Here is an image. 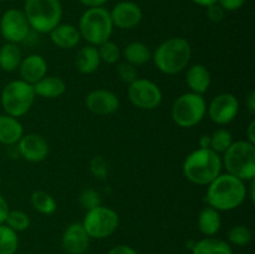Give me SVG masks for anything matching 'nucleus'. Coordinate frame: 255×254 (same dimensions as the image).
Here are the masks:
<instances>
[{"mask_svg": "<svg viewBox=\"0 0 255 254\" xmlns=\"http://www.w3.org/2000/svg\"><path fill=\"white\" fill-rule=\"evenodd\" d=\"M24 134V128L16 117L0 115V143L14 146Z\"/></svg>", "mask_w": 255, "mask_h": 254, "instance_id": "aec40b11", "label": "nucleus"}, {"mask_svg": "<svg viewBox=\"0 0 255 254\" xmlns=\"http://www.w3.org/2000/svg\"><path fill=\"white\" fill-rule=\"evenodd\" d=\"M117 75H119L121 81L126 82V84L128 85L131 84V82H133L136 79H138L136 66H133V65L128 64V62L126 61L117 65Z\"/></svg>", "mask_w": 255, "mask_h": 254, "instance_id": "72a5a7b5", "label": "nucleus"}, {"mask_svg": "<svg viewBox=\"0 0 255 254\" xmlns=\"http://www.w3.org/2000/svg\"><path fill=\"white\" fill-rule=\"evenodd\" d=\"M247 137H248L247 141L255 144V121H252L251 124H249L248 129H247Z\"/></svg>", "mask_w": 255, "mask_h": 254, "instance_id": "a19ab883", "label": "nucleus"}, {"mask_svg": "<svg viewBox=\"0 0 255 254\" xmlns=\"http://www.w3.org/2000/svg\"><path fill=\"white\" fill-rule=\"evenodd\" d=\"M233 136L227 128H218L211 136V149L218 154L224 153L233 143Z\"/></svg>", "mask_w": 255, "mask_h": 254, "instance_id": "c85d7f7f", "label": "nucleus"}, {"mask_svg": "<svg viewBox=\"0 0 255 254\" xmlns=\"http://www.w3.org/2000/svg\"><path fill=\"white\" fill-rule=\"evenodd\" d=\"M100 62L101 59H100L99 50L94 45H86L81 47L75 59L77 70L85 75H90L96 71L100 66Z\"/></svg>", "mask_w": 255, "mask_h": 254, "instance_id": "4be33fe9", "label": "nucleus"}, {"mask_svg": "<svg viewBox=\"0 0 255 254\" xmlns=\"http://www.w3.org/2000/svg\"><path fill=\"white\" fill-rule=\"evenodd\" d=\"M247 106H248L249 111L252 112V114H254L255 112V92L252 91L251 94H249L248 99H247Z\"/></svg>", "mask_w": 255, "mask_h": 254, "instance_id": "79ce46f5", "label": "nucleus"}, {"mask_svg": "<svg viewBox=\"0 0 255 254\" xmlns=\"http://www.w3.org/2000/svg\"><path fill=\"white\" fill-rule=\"evenodd\" d=\"M207 114V102L203 95L186 92L177 97L172 106V120L183 128H191L198 125Z\"/></svg>", "mask_w": 255, "mask_h": 254, "instance_id": "6e6552de", "label": "nucleus"}, {"mask_svg": "<svg viewBox=\"0 0 255 254\" xmlns=\"http://www.w3.org/2000/svg\"><path fill=\"white\" fill-rule=\"evenodd\" d=\"M125 61L133 66H141L152 59V52L146 44L139 41L129 42L122 51Z\"/></svg>", "mask_w": 255, "mask_h": 254, "instance_id": "a878e982", "label": "nucleus"}, {"mask_svg": "<svg viewBox=\"0 0 255 254\" xmlns=\"http://www.w3.org/2000/svg\"><path fill=\"white\" fill-rule=\"evenodd\" d=\"M85 104L92 114L105 116L116 112L120 107V100L116 94L109 90H94L87 95Z\"/></svg>", "mask_w": 255, "mask_h": 254, "instance_id": "2eb2a0df", "label": "nucleus"}, {"mask_svg": "<svg viewBox=\"0 0 255 254\" xmlns=\"http://www.w3.org/2000/svg\"><path fill=\"white\" fill-rule=\"evenodd\" d=\"M30 202L35 211H37L41 214H52L56 211V201L54 197L50 193L45 191H35L32 192L31 197H30Z\"/></svg>", "mask_w": 255, "mask_h": 254, "instance_id": "bb28decb", "label": "nucleus"}, {"mask_svg": "<svg viewBox=\"0 0 255 254\" xmlns=\"http://www.w3.org/2000/svg\"><path fill=\"white\" fill-rule=\"evenodd\" d=\"M12 231L24 232L30 227V217L22 211H9L5 223Z\"/></svg>", "mask_w": 255, "mask_h": 254, "instance_id": "c756f323", "label": "nucleus"}, {"mask_svg": "<svg viewBox=\"0 0 255 254\" xmlns=\"http://www.w3.org/2000/svg\"><path fill=\"white\" fill-rule=\"evenodd\" d=\"M109 254H137V252L132 247L126 246V244H120V246L114 247L109 252Z\"/></svg>", "mask_w": 255, "mask_h": 254, "instance_id": "4c0bfd02", "label": "nucleus"}, {"mask_svg": "<svg viewBox=\"0 0 255 254\" xmlns=\"http://www.w3.org/2000/svg\"><path fill=\"white\" fill-rule=\"evenodd\" d=\"M79 1L87 7H100L107 2V0H79Z\"/></svg>", "mask_w": 255, "mask_h": 254, "instance_id": "ea45409f", "label": "nucleus"}, {"mask_svg": "<svg viewBox=\"0 0 255 254\" xmlns=\"http://www.w3.org/2000/svg\"><path fill=\"white\" fill-rule=\"evenodd\" d=\"M16 147L20 156L29 162H41L49 156V143L36 133L22 134Z\"/></svg>", "mask_w": 255, "mask_h": 254, "instance_id": "ddd939ff", "label": "nucleus"}, {"mask_svg": "<svg viewBox=\"0 0 255 254\" xmlns=\"http://www.w3.org/2000/svg\"><path fill=\"white\" fill-rule=\"evenodd\" d=\"M186 82L191 89V92L203 95L208 91L211 86L212 77L211 72L204 65L196 64L192 65L186 74Z\"/></svg>", "mask_w": 255, "mask_h": 254, "instance_id": "6ab92c4d", "label": "nucleus"}, {"mask_svg": "<svg viewBox=\"0 0 255 254\" xmlns=\"http://www.w3.org/2000/svg\"><path fill=\"white\" fill-rule=\"evenodd\" d=\"M90 239L81 223H71L62 233V248L69 254H84L89 249Z\"/></svg>", "mask_w": 255, "mask_h": 254, "instance_id": "dca6fc26", "label": "nucleus"}, {"mask_svg": "<svg viewBox=\"0 0 255 254\" xmlns=\"http://www.w3.org/2000/svg\"><path fill=\"white\" fill-rule=\"evenodd\" d=\"M192 254H233V249L231 244L223 239L206 237L194 244Z\"/></svg>", "mask_w": 255, "mask_h": 254, "instance_id": "b1692460", "label": "nucleus"}, {"mask_svg": "<svg viewBox=\"0 0 255 254\" xmlns=\"http://www.w3.org/2000/svg\"><path fill=\"white\" fill-rule=\"evenodd\" d=\"M19 247L17 233L6 224H0V254H15Z\"/></svg>", "mask_w": 255, "mask_h": 254, "instance_id": "cd10ccee", "label": "nucleus"}, {"mask_svg": "<svg viewBox=\"0 0 255 254\" xmlns=\"http://www.w3.org/2000/svg\"><path fill=\"white\" fill-rule=\"evenodd\" d=\"M199 148H211V136L206 134L199 139Z\"/></svg>", "mask_w": 255, "mask_h": 254, "instance_id": "37998d69", "label": "nucleus"}, {"mask_svg": "<svg viewBox=\"0 0 255 254\" xmlns=\"http://www.w3.org/2000/svg\"><path fill=\"white\" fill-rule=\"evenodd\" d=\"M80 204L82 206V208H85L86 211L90 209H94L96 207L101 206V198H100V194L96 191L91 188L84 189L80 194Z\"/></svg>", "mask_w": 255, "mask_h": 254, "instance_id": "473e14b6", "label": "nucleus"}, {"mask_svg": "<svg viewBox=\"0 0 255 254\" xmlns=\"http://www.w3.org/2000/svg\"><path fill=\"white\" fill-rule=\"evenodd\" d=\"M36 96L45 99H57L66 91V84L61 77L45 76L32 85Z\"/></svg>", "mask_w": 255, "mask_h": 254, "instance_id": "412c9836", "label": "nucleus"}, {"mask_svg": "<svg viewBox=\"0 0 255 254\" xmlns=\"http://www.w3.org/2000/svg\"><path fill=\"white\" fill-rule=\"evenodd\" d=\"M50 39L60 49H72L81 40L79 29L72 24H61L49 32Z\"/></svg>", "mask_w": 255, "mask_h": 254, "instance_id": "a211bd4d", "label": "nucleus"}, {"mask_svg": "<svg viewBox=\"0 0 255 254\" xmlns=\"http://www.w3.org/2000/svg\"><path fill=\"white\" fill-rule=\"evenodd\" d=\"M110 11L105 7H89L80 17L79 31L89 45L99 46L110 40L114 31Z\"/></svg>", "mask_w": 255, "mask_h": 254, "instance_id": "39448f33", "label": "nucleus"}, {"mask_svg": "<svg viewBox=\"0 0 255 254\" xmlns=\"http://www.w3.org/2000/svg\"><path fill=\"white\" fill-rule=\"evenodd\" d=\"M218 4L224 11H236L246 4V0H218Z\"/></svg>", "mask_w": 255, "mask_h": 254, "instance_id": "e433bc0d", "label": "nucleus"}, {"mask_svg": "<svg viewBox=\"0 0 255 254\" xmlns=\"http://www.w3.org/2000/svg\"><path fill=\"white\" fill-rule=\"evenodd\" d=\"M208 116L214 124L228 125L233 121L239 112V101L233 94H219L207 106Z\"/></svg>", "mask_w": 255, "mask_h": 254, "instance_id": "f8f14e48", "label": "nucleus"}, {"mask_svg": "<svg viewBox=\"0 0 255 254\" xmlns=\"http://www.w3.org/2000/svg\"><path fill=\"white\" fill-rule=\"evenodd\" d=\"M97 50H99L101 61L106 62V64H116L121 57V50L117 46V44L112 42L111 40H107L104 44L99 45Z\"/></svg>", "mask_w": 255, "mask_h": 254, "instance_id": "2f4dec72", "label": "nucleus"}, {"mask_svg": "<svg viewBox=\"0 0 255 254\" xmlns=\"http://www.w3.org/2000/svg\"><path fill=\"white\" fill-rule=\"evenodd\" d=\"M192 56L189 42L183 37H171L158 45L152 54L154 65L166 75H176L183 71Z\"/></svg>", "mask_w": 255, "mask_h": 254, "instance_id": "7ed1b4c3", "label": "nucleus"}, {"mask_svg": "<svg viewBox=\"0 0 255 254\" xmlns=\"http://www.w3.org/2000/svg\"><path fill=\"white\" fill-rule=\"evenodd\" d=\"M128 99L141 110H154L162 102V91L158 85L147 79H136L128 86Z\"/></svg>", "mask_w": 255, "mask_h": 254, "instance_id": "9d476101", "label": "nucleus"}, {"mask_svg": "<svg viewBox=\"0 0 255 254\" xmlns=\"http://www.w3.org/2000/svg\"><path fill=\"white\" fill-rule=\"evenodd\" d=\"M0 1H4V0H0Z\"/></svg>", "mask_w": 255, "mask_h": 254, "instance_id": "a18cd8bd", "label": "nucleus"}, {"mask_svg": "<svg viewBox=\"0 0 255 254\" xmlns=\"http://www.w3.org/2000/svg\"><path fill=\"white\" fill-rule=\"evenodd\" d=\"M35 97L36 95L32 85L22 80H14L4 86L0 101L5 114L17 119L29 112L34 104Z\"/></svg>", "mask_w": 255, "mask_h": 254, "instance_id": "0eeeda50", "label": "nucleus"}, {"mask_svg": "<svg viewBox=\"0 0 255 254\" xmlns=\"http://www.w3.org/2000/svg\"><path fill=\"white\" fill-rule=\"evenodd\" d=\"M20 77L22 81L27 82L30 85L36 84L39 80L46 76L47 72V62L41 55L31 54L29 56L24 57L21 60V64L19 66Z\"/></svg>", "mask_w": 255, "mask_h": 254, "instance_id": "f3484780", "label": "nucleus"}, {"mask_svg": "<svg viewBox=\"0 0 255 254\" xmlns=\"http://www.w3.org/2000/svg\"><path fill=\"white\" fill-rule=\"evenodd\" d=\"M224 12L226 11L222 9L218 2L207 7V16H208V19L212 22H216V24L217 22H221L224 19Z\"/></svg>", "mask_w": 255, "mask_h": 254, "instance_id": "c9c22d12", "label": "nucleus"}, {"mask_svg": "<svg viewBox=\"0 0 255 254\" xmlns=\"http://www.w3.org/2000/svg\"><path fill=\"white\" fill-rule=\"evenodd\" d=\"M248 196L246 182L229 173H221L208 184L204 201L219 212L238 208Z\"/></svg>", "mask_w": 255, "mask_h": 254, "instance_id": "f257e3e1", "label": "nucleus"}, {"mask_svg": "<svg viewBox=\"0 0 255 254\" xmlns=\"http://www.w3.org/2000/svg\"><path fill=\"white\" fill-rule=\"evenodd\" d=\"M22 54L17 44L5 42L0 47V69L5 72H12L19 69Z\"/></svg>", "mask_w": 255, "mask_h": 254, "instance_id": "393cba45", "label": "nucleus"}, {"mask_svg": "<svg viewBox=\"0 0 255 254\" xmlns=\"http://www.w3.org/2000/svg\"><path fill=\"white\" fill-rule=\"evenodd\" d=\"M192 1H193L194 4L199 5V6L208 7V6H211V5L217 4V2H218V0H192Z\"/></svg>", "mask_w": 255, "mask_h": 254, "instance_id": "c03bdc74", "label": "nucleus"}, {"mask_svg": "<svg viewBox=\"0 0 255 254\" xmlns=\"http://www.w3.org/2000/svg\"><path fill=\"white\" fill-rule=\"evenodd\" d=\"M90 166H91V172L95 177H99V178H105L106 177L107 163L101 157H94Z\"/></svg>", "mask_w": 255, "mask_h": 254, "instance_id": "f704fd0d", "label": "nucleus"}, {"mask_svg": "<svg viewBox=\"0 0 255 254\" xmlns=\"http://www.w3.org/2000/svg\"><path fill=\"white\" fill-rule=\"evenodd\" d=\"M10 208L9 204H7L6 199L0 194V224L5 223V219H6L7 213H9Z\"/></svg>", "mask_w": 255, "mask_h": 254, "instance_id": "58836bf2", "label": "nucleus"}, {"mask_svg": "<svg viewBox=\"0 0 255 254\" xmlns=\"http://www.w3.org/2000/svg\"><path fill=\"white\" fill-rule=\"evenodd\" d=\"M198 229L206 237H213L219 232L222 227V218L219 211L213 207L206 206L198 214Z\"/></svg>", "mask_w": 255, "mask_h": 254, "instance_id": "5701e85b", "label": "nucleus"}, {"mask_svg": "<svg viewBox=\"0 0 255 254\" xmlns=\"http://www.w3.org/2000/svg\"><path fill=\"white\" fill-rule=\"evenodd\" d=\"M222 163L227 173L242 179L252 181L255 178V144L249 141H237L224 152Z\"/></svg>", "mask_w": 255, "mask_h": 254, "instance_id": "20e7f679", "label": "nucleus"}, {"mask_svg": "<svg viewBox=\"0 0 255 254\" xmlns=\"http://www.w3.org/2000/svg\"><path fill=\"white\" fill-rule=\"evenodd\" d=\"M30 29L31 27L22 10H6L0 19V32L6 42L19 44L24 41L29 35Z\"/></svg>", "mask_w": 255, "mask_h": 254, "instance_id": "9b49d317", "label": "nucleus"}, {"mask_svg": "<svg viewBox=\"0 0 255 254\" xmlns=\"http://www.w3.org/2000/svg\"><path fill=\"white\" fill-rule=\"evenodd\" d=\"M252 237V231L247 226H234L228 232V241L233 246H247L251 243Z\"/></svg>", "mask_w": 255, "mask_h": 254, "instance_id": "7c9ffc66", "label": "nucleus"}, {"mask_svg": "<svg viewBox=\"0 0 255 254\" xmlns=\"http://www.w3.org/2000/svg\"><path fill=\"white\" fill-rule=\"evenodd\" d=\"M114 26L119 29H133L141 22L142 10L133 1H120L110 11Z\"/></svg>", "mask_w": 255, "mask_h": 254, "instance_id": "4468645a", "label": "nucleus"}, {"mask_svg": "<svg viewBox=\"0 0 255 254\" xmlns=\"http://www.w3.org/2000/svg\"><path fill=\"white\" fill-rule=\"evenodd\" d=\"M24 14L31 29L49 34L60 24L62 6L60 0H25Z\"/></svg>", "mask_w": 255, "mask_h": 254, "instance_id": "423d86ee", "label": "nucleus"}, {"mask_svg": "<svg viewBox=\"0 0 255 254\" xmlns=\"http://www.w3.org/2000/svg\"><path fill=\"white\" fill-rule=\"evenodd\" d=\"M119 223L120 217L116 211L109 207L99 206L86 212L81 224L90 238L105 239L116 232Z\"/></svg>", "mask_w": 255, "mask_h": 254, "instance_id": "1a4fd4ad", "label": "nucleus"}, {"mask_svg": "<svg viewBox=\"0 0 255 254\" xmlns=\"http://www.w3.org/2000/svg\"><path fill=\"white\" fill-rule=\"evenodd\" d=\"M222 158L211 148H198L189 153L183 162V173L189 182L208 186L221 174Z\"/></svg>", "mask_w": 255, "mask_h": 254, "instance_id": "f03ea898", "label": "nucleus"}]
</instances>
